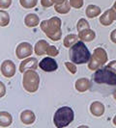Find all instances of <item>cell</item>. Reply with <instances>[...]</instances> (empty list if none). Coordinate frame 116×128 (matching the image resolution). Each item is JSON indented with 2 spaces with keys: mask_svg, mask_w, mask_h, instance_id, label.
<instances>
[{
  "mask_svg": "<svg viewBox=\"0 0 116 128\" xmlns=\"http://www.w3.org/2000/svg\"><path fill=\"white\" fill-rule=\"evenodd\" d=\"M116 88V73L107 66L100 68L92 74L91 87L92 92L102 94H110Z\"/></svg>",
  "mask_w": 116,
  "mask_h": 128,
  "instance_id": "1",
  "label": "cell"
},
{
  "mask_svg": "<svg viewBox=\"0 0 116 128\" xmlns=\"http://www.w3.org/2000/svg\"><path fill=\"white\" fill-rule=\"evenodd\" d=\"M41 30L51 40L57 42L62 37L61 31V19L57 16H53L50 19L43 20L40 23Z\"/></svg>",
  "mask_w": 116,
  "mask_h": 128,
  "instance_id": "2",
  "label": "cell"
},
{
  "mask_svg": "<svg viewBox=\"0 0 116 128\" xmlns=\"http://www.w3.org/2000/svg\"><path fill=\"white\" fill-rule=\"evenodd\" d=\"M70 60L76 64H83L89 63L91 59V54L84 42L79 40L76 42L69 50Z\"/></svg>",
  "mask_w": 116,
  "mask_h": 128,
  "instance_id": "3",
  "label": "cell"
},
{
  "mask_svg": "<svg viewBox=\"0 0 116 128\" xmlns=\"http://www.w3.org/2000/svg\"><path fill=\"white\" fill-rule=\"evenodd\" d=\"M74 118H75L74 110L68 106H64L59 108L55 112L53 116V123L56 127L63 128L68 126L74 120Z\"/></svg>",
  "mask_w": 116,
  "mask_h": 128,
  "instance_id": "4",
  "label": "cell"
},
{
  "mask_svg": "<svg viewBox=\"0 0 116 128\" xmlns=\"http://www.w3.org/2000/svg\"><path fill=\"white\" fill-rule=\"evenodd\" d=\"M40 85V76L35 70H27L23 73L22 86L28 92H36Z\"/></svg>",
  "mask_w": 116,
  "mask_h": 128,
  "instance_id": "5",
  "label": "cell"
},
{
  "mask_svg": "<svg viewBox=\"0 0 116 128\" xmlns=\"http://www.w3.org/2000/svg\"><path fill=\"white\" fill-rule=\"evenodd\" d=\"M107 59L108 57L106 51L102 47H98L91 55V59L88 63V68L90 70L95 71L100 68H103L104 64L107 62Z\"/></svg>",
  "mask_w": 116,
  "mask_h": 128,
  "instance_id": "6",
  "label": "cell"
},
{
  "mask_svg": "<svg viewBox=\"0 0 116 128\" xmlns=\"http://www.w3.org/2000/svg\"><path fill=\"white\" fill-rule=\"evenodd\" d=\"M39 68L43 71H45V72H52V71H55L58 68V64L53 58L48 56V57L44 58L39 63Z\"/></svg>",
  "mask_w": 116,
  "mask_h": 128,
  "instance_id": "7",
  "label": "cell"
},
{
  "mask_svg": "<svg viewBox=\"0 0 116 128\" xmlns=\"http://www.w3.org/2000/svg\"><path fill=\"white\" fill-rule=\"evenodd\" d=\"M33 53V47L29 42H21L17 46L16 55L19 59H25Z\"/></svg>",
  "mask_w": 116,
  "mask_h": 128,
  "instance_id": "8",
  "label": "cell"
},
{
  "mask_svg": "<svg viewBox=\"0 0 116 128\" xmlns=\"http://www.w3.org/2000/svg\"><path fill=\"white\" fill-rule=\"evenodd\" d=\"M39 66L38 60L36 58H28L24 59L20 64H19V72L20 73H24L27 70H36L37 68Z\"/></svg>",
  "mask_w": 116,
  "mask_h": 128,
  "instance_id": "9",
  "label": "cell"
},
{
  "mask_svg": "<svg viewBox=\"0 0 116 128\" xmlns=\"http://www.w3.org/2000/svg\"><path fill=\"white\" fill-rule=\"evenodd\" d=\"M1 73L3 76L11 78L16 73V64L11 60H5L1 64Z\"/></svg>",
  "mask_w": 116,
  "mask_h": 128,
  "instance_id": "10",
  "label": "cell"
},
{
  "mask_svg": "<svg viewBox=\"0 0 116 128\" xmlns=\"http://www.w3.org/2000/svg\"><path fill=\"white\" fill-rule=\"evenodd\" d=\"M116 19V11L111 8L106 10L104 13L100 16V23L103 26H109L114 22Z\"/></svg>",
  "mask_w": 116,
  "mask_h": 128,
  "instance_id": "11",
  "label": "cell"
},
{
  "mask_svg": "<svg viewBox=\"0 0 116 128\" xmlns=\"http://www.w3.org/2000/svg\"><path fill=\"white\" fill-rule=\"evenodd\" d=\"M104 111H105V108H104V105L102 102L94 101V102L91 103L90 112L94 116H97V118L102 116L104 114Z\"/></svg>",
  "mask_w": 116,
  "mask_h": 128,
  "instance_id": "12",
  "label": "cell"
},
{
  "mask_svg": "<svg viewBox=\"0 0 116 128\" xmlns=\"http://www.w3.org/2000/svg\"><path fill=\"white\" fill-rule=\"evenodd\" d=\"M19 118H20L21 122L26 124V125H30V124L34 123V122L36 120V116L30 110H24V111H22Z\"/></svg>",
  "mask_w": 116,
  "mask_h": 128,
  "instance_id": "13",
  "label": "cell"
},
{
  "mask_svg": "<svg viewBox=\"0 0 116 128\" xmlns=\"http://www.w3.org/2000/svg\"><path fill=\"white\" fill-rule=\"evenodd\" d=\"M76 90L79 92H84L86 90H88L91 87V81L87 78H79L76 81L75 84Z\"/></svg>",
  "mask_w": 116,
  "mask_h": 128,
  "instance_id": "14",
  "label": "cell"
},
{
  "mask_svg": "<svg viewBox=\"0 0 116 128\" xmlns=\"http://www.w3.org/2000/svg\"><path fill=\"white\" fill-rule=\"evenodd\" d=\"M48 46H49V44H48V42L46 40H40L38 42L35 44L34 52L38 56H43L44 54H46Z\"/></svg>",
  "mask_w": 116,
  "mask_h": 128,
  "instance_id": "15",
  "label": "cell"
},
{
  "mask_svg": "<svg viewBox=\"0 0 116 128\" xmlns=\"http://www.w3.org/2000/svg\"><path fill=\"white\" fill-rule=\"evenodd\" d=\"M78 38L82 42H92L96 38V34L93 30L88 28V29H85V30L78 32Z\"/></svg>",
  "mask_w": 116,
  "mask_h": 128,
  "instance_id": "16",
  "label": "cell"
},
{
  "mask_svg": "<svg viewBox=\"0 0 116 128\" xmlns=\"http://www.w3.org/2000/svg\"><path fill=\"white\" fill-rule=\"evenodd\" d=\"M24 24L29 28L36 27L37 25L40 24V18L35 14H28L24 18Z\"/></svg>",
  "mask_w": 116,
  "mask_h": 128,
  "instance_id": "17",
  "label": "cell"
},
{
  "mask_svg": "<svg viewBox=\"0 0 116 128\" xmlns=\"http://www.w3.org/2000/svg\"><path fill=\"white\" fill-rule=\"evenodd\" d=\"M102 11H101V8L100 7L96 6V5H89V6L86 7L85 9V14L88 18H94L98 16L99 14H101Z\"/></svg>",
  "mask_w": 116,
  "mask_h": 128,
  "instance_id": "18",
  "label": "cell"
},
{
  "mask_svg": "<svg viewBox=\"0 0 116 128\" xmlns=\"http://www.w3.org/2000/svg\"><path fill=\"white\" fill-rule=\"evenodd\" d=\"M13 122V118L11 114H9L8 112H0V125L1 127H8L12 124Z\"/></svg>",
  "mask_w": 116,
  "mask_h": 128,
  "instance_id": "19",
  "label": "cell"
},
{
  "mask_svg": "<svg viewBox=\"0 0 116 128\" xmlns=\"http://www.w3.org/2000/svg\"><path fill=\"white\" fill-rule=\"evenodd\" d=\"M71 4L68 0H65L63 3L61 4H58V5H54V10L57 12V13L61 14H68L71 10Z\"/></svg>",
  "mask_w": 116,
  "mask_h": 128,
  "instance_id": "20",
  "label": "cell"
},
{
  "mask_svg": "<svg viewBox=\"0 0 116 128\" xmlns=\"http://www.w3.org/2000/svg\"><path fill=\"white\" fill-rule=\"evenodd\" d=\"M78 35H75V34H69L68 36H66L63 42V45L65 47H72L76 42H77L78 40Z\"/></svg>",
  "mask_w": 116,
  "mask_h": 128,
  "instance_id": "21",
  "label": "cell"
},
{
  "mask_svg": "<svg viewBox=\"0 0 116 128\" xmlns=\"http://www.w3.org/2000/svg\"><path fill=\"white\" fill-rule=\"evenodd\" d=\"M10 22V16L6 11L1 10L0 11V25L1 27H5Z\"/></svg>",
  "mask_w": 116,
  "mask_h": 128,
  "instance_id": "22",
  "label": "cell"
},
{
  "mask_svg": "<svg viewBox=\"0 0 116 128\" xmlns=\"http://www.w3.org/2000/svg\"><path fill=\"white\" fill-rule=\"evenodd\" d=\"M19 3L24 9H32L36 7L38 0H19Z\"/></svg>",
  "mask_w": 116,
  "mask_h": 128,
  "instance_id": "23",
  "label": "cell"
},
{
  "mask_svg": "<svg viewBox=\"0 0 116 128\" xmlns=\"http://www.w3.org/2000/svg\"><path fill=\"white\" fill-rule=\"evenodd\" d=\"M90 28V25H89V22L86 20L85 18H80L78 20L77 24V32H80L82 30H85V29H88Z\"/></svg>",
  "mask_w": 116,
  "mask_h": 128,
  "instance_id": "24",
  "label": "cell"
},
{
  "mask_svg": "<svg viewBox=\"0 0 116 128\" xmlns=\"http://www.w3.org/2000/svg\"><path fill=\"white\" fill-rule=\"evenodd\" d=\"M65 66H66V68L70 71L72 74H76L77 73V68L75 63H73V62H66L65 63Z\"/></svg>",
  "mask_w": 116,
  "mask_h": 128,
  "instance_id": "25",
  "label": "cell"
},
{
  "mask_svg": "<svg viewBox=\"0 0 116 128\" xmlns=\"http://www.w3.org/2000/svg\"><path fill=\"white\" fill-rule=\"evenodd\" d=\"M46 54H47L48 56H50V57H56L58 54H59V51H58V49L55 47V46L49 45L48 48H47Z\"/></svg>",
  "mask_w": 116,
  "mask_h": 128,
  "instance_id": "26",
  "label": "cell"
},
{
  "mask_svg": "<svg viewBox=\"0 0 116 128\" xmlns=\"http://www.w3.org/2000/svg\"><path fill=\"white\" fill-rule=\"evenodd\" d=\"M70 4L75 9H80L83 6V0H70Z\"/></svg>",
  "mask_w": 116,
  "mask_h": 128,
  "instance_id": "27",
  "label": "cell"
},
{
  "mask_svg": "<svg viewBox=\"0 0 116 128\" xmlns=\"http://www.w3.org/2000/svg\"><path fill=\"white\" fill-rule=\"evenodd\" d=\"M12 4V0H0V8L1 10H6L10 8Z\"/></svg>",
  "mask_w": 116,
  "mask_h": 128,
  "instance_id": "28",
  "label": "cell"
},
{
  "mask_svg": "<svg viewBox=\"0 0 116 128\" xmlns=\"http://www.w3.org/2000/svg\"><path fill=\"white\" fill-rule=\"evenodd\" d=\"M41 4H42V6L45 7V8H48V7L53 5L52 0H41Z\"/></svg>",
  "mask_w": 116,
  "mask_h": 128,
  "instance_id": "29",
  "label": "cell"
},
{
  "mask_svg": "<svg viewBox=\"0 0 116 128\" xmlns=\"http://www.w3.org/2000/svg\"><path fill=\"white\" fill-rule=\"evenodd\" d=\"M109 70H111L112 71H114L116 73V61H111L110 63H108L107 64V66H106Z\"/></svg>",
  "mask_w": 116,
  "mask_h": 128,
  "instance_id": "30",
  "label": "cell"
},
{
  "mask_svg": "<svg viewBox=\"0 0 116 128\" xmlns=\"http://www.w3.org/2000/svg\"><path fill=\"white\" fill-rule=\"evenodd\" d=\"M110 40H111L113 44H116V29L110 33Z\"/></svg>",
  "mask_w": 116,
  "mask_h": 128,
  "instance_id": "31",
  "label": "cell"
},
{
  "mask_svg": "<svg viewBox=\"0 0 116 128\" xmlns=\"http://www.w3.org/2000/svg\"><path fill=\"white\" fill-rule=\"evenodd\" d=\"M0 85H1V94H0V96L1 97H3V96H5V92H6V90H5V86H4V84L0 83Z\"/></svg>",
  "mask_w": 116,
  "mask_h": 128,
  "instance_id": "32",
  "label": "cell"
},
{
  "mask_svg": "<svg viewBox=\"0 0 116 128\" xmlns=\"http://www.w3.org/2000/svg\"><path fill=\"white\" fill-rule=\"evenodd\" d=\"M65 0H52V3H53V5H58V4H61V3H63Z\"/></svg>",
  "mask_w": 116,
  "mask_h": 128,
  "instance_id": "33",
  "label": "cell"
},
{
  "mask_svg": "<svg viewBox=\"0 0 116 128\" xmlns=\"http://www.w3.org/2000/svg\"><path fill=\"white\" fill-rule=\"evenodd\" d=\"M112 96H113V98L116 100V88H115V90H113V92H112Z\"/></svg>",
  "mask_w": 116,
  "mask_h": 128,
  "instance_id": "34",
  "label": "cell"
},
{
  "mask_svg": "<svg viewBox=\"0 0 116 128\" xmlns=\"http://www.w3.org/2000/svg\"><path fill=\"white\" fill-rule=\"evenodd\" d=\"M112 122H113V124H114V125L116 126V116H114V118H113V120H112Z\"/></svg>",
  "mask_w": 116,
  "mask_h": 128,
  "instance_id": "35",
  "label": "cell"
},
{
  "mask_svg": "<svg viewBox=\"0 0 116 128\" xmlns=\"http://www.w3.org/2000/svg\"><path fill=\"white\" fill-rule=\"evenodd\" d=\"M113 9L116 11V0H115V2H114V5H113Z\"/></svg>",
  "mask_w": 116,
  "mask_h": 128,
  "instance_id": "36",
  "label": "cell"
}]
</instances>
